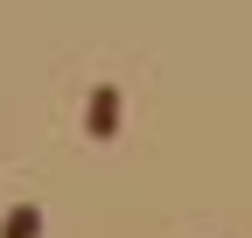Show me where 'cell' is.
<instances>
[{
	"label": "cell",
	"instance_id": "2",
	"mask_svg": "<svg viewBox=\"0 0 252 238\" xmlns=\"http://www.w3.org/2000/svg\"><path fill=\"white\" fill-rule=\"evenodd\" d=\"M0 238H42V210H35V203H7Z\"/></svg>",
	"mask_w": 252,
	"mask_h": 238
},
{
	"label": "cell",
	"instance_id": "1",
	"mask_svg": "<svg viewBox=\"0 0 252 238\" xmlns=\"http://www.w3.org/2000/svg\"><path fill=\"white\" fill-rule=\"evenodd\" d=\"M84 133L91 140H119V84H91L84 91Z\"/></svg>",
	"mask_w": 252,
	"mask_h": 238
}]
</instances>
